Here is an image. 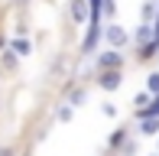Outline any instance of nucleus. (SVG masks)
<instances>
[{
  "instance_id": "1",
  "label": "nucleus",
  "mask_w": 159,
  "mask_h": 156,
  "mask_svg": "<svg viewBox=\"0 0 159 156\" xmlns=\"http://www.w3.org/2000/svg\"><path fill=\"white\" fill-rule=\"evenodd\" d=\"M104 42H107L111 49H124L127 42H130V36H127L124 26H117V23L111 20V23H107V30H104Z\"/></svg>"
},
{
  "instance_id": "2",
  "label": "nucleus",
  "mask_w": 159,
  "mask_h": 156,
  "mask_svg": "<svg viewBox=\"0 0 159 156\" xmlns=\"http://www.w3.org/2000/svg\"><path fill=\"white\" fill-rule=\"evenodd\" d=\"M120 81H124L120 68H104V72H101V78H98V85H101L104 91H117V88H120Z\"/></svg>"
},
{
  "instance_id": "3",
  "label": "nucleus",
  "mask_w": 159,
  "mask_h": 156,
  "mask_svg": "<svg viewBox=\"0 0 159 156\" xmlns=\"http://www.w3.org/2000/svg\"><path fill=\"white\" fill-rule=\"evenodd\" d=\"M124 65V55H120V49H107V52L98 55V68L104 72V68H120Z\"/></svg>"
},
{
  "instance_id": "4",
  "label": "nucleus",
  "mask_w": 159,
  "mask_h": 156,
  "mask_svg": "<svg viewBox=\"0 0 159 156\" xmlns=\"http://www.w3.org/2000/svg\"><path fill=\"white\" fill-rule=\"evenodd\" d=\"M68 13H71L75 23H84L88 13H91V7H88V0H68Z\"/></svg>"
},
{
  "instance_id": "5",
  "label": "nucleus",
  "mask_w": 159,
  "mask_h": 156,
  "mask_svg": "<svg viewBox=\"0 0 159 156\" xmlns=\"http://www.w3.org/2000/svg\"><path fill=\"white\" fill-rule=\"evenodd\" d=\"M136 133H143V137H156V133H159V117H140Z\"/></svg>"
},
{
  "instance_id": "6",
  "label": "nucleus",
  "mask_w": 159,
  "mask_h": 156,
  "mask_svg": "<svg viewBox=\"0 0 159 156\" xmlns=\"http://www.w3.org/2000/svg\"><path fill=\"white\" fill-rule=\"evenodd\" d=\"M7 46H10L16 55H30V52H33V42L26 39V36H13L10 42H7Z\"/></svg>"
},
{
  "instance_id": "7",
  "label": "nucleus",
  "mask_w": 159,
  "mask_h": 156,
  "mask_svg": "<svg viewBox=\"0 0 159 156\" xmlns=\"http://www.w3.org/2000/svg\"><path fill=\"white\" fill-rule=\"evenodd\" d=\"M149 39H156V36H153V23H143L140 30H136L133 42H136V46H143V42H149Z\"/></svg>"
},
{
  "instance_id": "8",
  "label": "nucleus",
  "mask_w": 159,
  "mask_h": 156,
  "mask_svg": "<svg viewBox=\"0 0 159 156\" xmlns=\"http://www.w3.org/2000/svg\"><path fill=\"white\" fill-rule=\"evenodd\" d=\"M84 101H88V91H84V88H71L68 91V104H71V108H81Z\"/></svg>"
},
{
  "instance_id": "9",
  "label": "nucleus",
  "mask_w": 159,
  "mask_h": 156,
  "mask_svg": "<svg viewBox=\"0 0 159 156\" xmlns=\"http://www.w3.org/2000/svg\"><path fill=\"white\" fill-rule=\"evenodd\" d=\"M55 117H59V124H68V120L75 117V108H71V104L65 101V104H59V111H55Z\"/></svg>"
},
{
  "instance_id": "10",
  "label": "nucleus",
  "mask_w": 159,
  "mask_h": 156,
  "mask_svg": "<svg viewBox=\"0 0 159 156\" xmlns=\"http://www.w3.org/2000/svg\"><path fill=\"white\" fill-rule=\"evenodd\" d=\"M0 62H3V68H16V52L7 46L3 52H0Z\"/></svg>"
},
{
  "instance_id": "11",
  "label": "nucleus",
  "mask_w": 159,
  "mask_h": 156,
  "mask_svg": "<svg viewBox=\"0 0 159 156\" xmlns=\"http://www.w3.org/2000/svg\"><path fill=\"white\" fill-rule=\"evenodd\" d=\"M159 13V7H156V0H146V3H143V23H149V20H153Z\"/></svg>"
},
{
  "instance_id": "12",
  "label": "nucleus",
  "mask_w": 159,
  "mask_h": 156,
  "mask_svg": "<svg viewBox=\"0 0 159 156\" xmlns=\"http://www.w3.org/2000/svg\"><path fill=\"white\" fill-rule=\"evenodd\" d=\"M146 91H149V94H159V72L146 75Z\"/></svg>"
},
{
  "instance_id": "13",
  "label": "nucleus",
  "mask_w": 159,
  "mask_h": 156,
  "mask_svg": "<svg viewBox=\"0 0 159 156\" xmlns=\"http://www.w3.org/2000/svg\"><path fill=\"white\" fill-rule=\"evenodd\" d=\"M101 10H104V16H107V20L117 16V3H114V0H104V3H101Z\"/></svg>"
},
{
  "instance_id": "14",
  "label": "nucleus",
  "mask_w": 159,
  "mask_h": 156,
  "mask_svg": "<svg viewBox=\"0 0 159 156\" xmlns=\"http://www.w3.org/2000/svg\"><path fill=\"white\" fill-rule=\"evenodd\" d=\"M149 98H153V94H149V91H143V94H136V98H133V111L146 108V104H149Z\"/></svg>"
},
{
  "instance_id": "15",
  "label": "nucleus",
  "mask_w": 159,
  "mask_h": 156,
  "mask_svg": "<svg viewBox=\"0 0 159 156\" xmlns=\"http://www.w3.org/2000/svg\"><path fill=\"white\" fill-rule=\"evenodd\" d=\"M130 137V130H117V133H114V137H111V146H124V140Z\"/></svg>"
},
{
  "instance_id": "16",
  "label": "nucleus",
  "mask_w": 159,
  "mask_h": 156,
  "mask_svg": "<svg viewBox=\"0 0 159 156\" xmlns=\"http://www.w3.org/2000/svg\"><path fill=\"white\" fill-rule=\"evenodd\" d=\"M101 114H104V117H117V108H114V104H104V108H101Z\"/></svg>"
},
{
  "instance_id": "17",
  "label": "nucleus",
  "mask_w": 159,
  "mask_h": 156,
  "mask_svg": "<svg viewBox=\"0 0 159 156\" xmlns=\"http://www.w3.org/2000/svg\"><path fill=\"white\" fill-rule=\"evenodd\" d=\"M0 156H13V150H10V146H3V150H0Z\"/></svg>"
},
{
  "instance_id": "18",
  "label": "nucleus",
  "mask_w": 159,
  "mask_h": 156,
  "mask_svg": "<svg viewBox=\"0 0 159 156\" xmlns=\"http://www.w3.org/2000/svg\"><path fill=\"white\" fill-rule=\"evenodd\" d=\"M16 3H26V0H16Z\"/></svg>"
}]
</instances>
